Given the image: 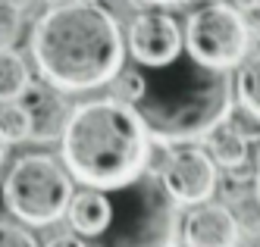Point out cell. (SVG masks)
Returning <instances> with one entry per match:
<instances>
[{
    "label": "cell",
    "instance_id": "17",
    "mask_svg": "<svg viewBox=\"0 0 260 247\" xmlns=\"http://www.w3.org/2000/svg\"><path fill=\"white\" fill-rule=\"evenodd\" d=\"M254 175H257V166L248 163V160H241V163L229 166V179H232V182H251Z\"/></svg>",
    "mask_w": 260,
    "mask_h": 247
},
{
    "label": "cell",
    "instance_id": "25",
    "mask_svg": "<svg viewBox=\"0 0 260 247\" xmlns=\"http://www.w3.org/2000/svg\"><path fill=\"white\" fill-rule=\"evenodd\" d=\"M254 179H257V203H260V163H257V175Z\"/></svg>",
    "mask_w": 260,
    "mask_h": 247
},
{
    "label": "cell",
    "instance_id": "1",
    "mask_svg": "<svg viewBox=\"0 0 260 247\" xmlns=\"http://www.w3.org/2000/svg\"><path fill=\"white\" fill-rule=\"evenodd\" d=\"M31 56L57 91H94L122 69L125 41L116 16L94 0H76L41 13L31 28Z\"/></svg>",
    "mask_w": 260,
    "mask_h": 247
},
{
    "label": "cell",
    "instance_id": "23",
    "mask_svg": "<svg viewBox=\"0 0 260 247\" xmlns=\"http://www.w3.org/2000/svg\"><path fill=\"white\" fill-rule=\"evenodd\" d=\"M254 0H232V7H238V10H245V7H251Z\"/></svg>",
    "mask_w": 260,
    "mask_h": 247
},
{
    "label": "cell",
    "instance_id": "2",
    "mask_svg": "<svg viewBox=\"0 0 260 247\" xmlns=\"http://www.w3.org/2000/svg\"><path fill=\"white\" fill-rule=\"evenodd\" d=\"M144 91L132 103L157 144H182L207 138L232 116V75L198 63L179 50L163 66H138Z\"/></svg>",
    "mask_w": 260,
    "mask_h": 247
},
{
    "label": "cell",
    "instance_id": "5",
    "mask_svg": "<svg viewBox=\"0 0 260 247\" xmlns=\"http://www.w3.org/2000/svg\"><path fill=\"white\" fill-rule=\"evenodd\" d=\"M69 200L72 175L47 154H28L16 160L4 179V206L22 225L41 229L60 222L69 210Z\"/></svg>",
    "mask_w": 260,
    "mask_h": 247
},
{
    "label": "cell",
    "instance_id": "6",
    "mask_svg": "<svg viewBox=\"0 0 260 247\" xmlns=\"http://www.w3.org/2000/svg\"><path fill=\"white\" fill-rule=\"evenodd\" d=\"M185 50L198 63L213 66V69H235L248 56L251 47V31L232 4H207L188 16L185 25Z\"/></svg>",
    "mask_w": 260,
    "mask_h": 247
},
{
    "label": "cell",
    "instance_id": "4",
    "mask_svg": "<svg viewBox=\"0 0 260 247\" xmlns=\"http://www.w3.org/2000/svg\"><path fill=\"white\" fill-rule=\"evenodd\" d=\"M60 138L66 172L85 188H119L151 163V135L138 110L119 97L69 110Z\"/></svg>",
    "mask_w": 260,
    "mask_h": 247
},
{
    "label": "cell",
    "instance_id": "8",
    "mask_svg": "<svg viewBox=\"0 0 260 247\" xmlns=\"http://www.w3.org/2000/svg\"><path fill=\"white\" fill-rule=\"evenodd\" d=\"M128 53L138 66H163L185 47L179 22L170 13H141L128 25Z\"/></svg>",
    "mask_w": 260,
    "mask_h": 247
},
{
    "label": "cell",
    "instance_id": "3",
    "mask_svg": "<svg viewBox=\"0 0 260 247\" xmlns=\"http://www.w3.org/2000/svg\"><path fill=\"white\" fill-rule=\"evenodd\" d=\"M66 216L88 247H179V203L166 194L154 169L119 188L72 194Z\"/></svg>",
    "mask_w": 260,
    "mask_h": 247
},
{
    "label": "cell",
    "instance_id": "12",
    "mask_svg": "<svg viewBox=\"0 0 260 247\" xmlns=\"http://www.w3.org/2000/svg\"><path fill=\"white\" fill-rule=\"evenodd\" d=\"M238 82H235V94L241 107H245V113H251V119H260V53H254L251 60L245 56V60L238 63Z\"/></svg>",
    "mask_w": 260,
    "mask_h": 247
},
{
    "label": "cell",
    "instance_id": "15",
    "mask_svg": "<svg viewBox=\"0 0 260 247\" xmlns=\"http://www.w3.org/2000/svg\"><path fill=\"white\" fill-rule=\"evenodd\" d=\"M113 94L119 100H125V103H135L138 97H141V91H144V79H141V69H119L116 75H113Z\"/></svg>",
    "mask_w": 260,
    "mask_h": 247
},
{
    "label": "cell",
    "instance_id": "10",
    "mask_svg": "<svg viewBox=\"0 0 260 247\" xmlns=\"http://www.w3.org/2000/svg\"><path fill=\"white\" fill-rule=\"evenodd\" d=\"M22 107L28 113V138L31 141H53L63 135V125L69 116V107L63 100V94H57L53 85H28L22 94Z\"/></svg>",
    "mask_w": 260,
    "mask_h": 247
},
{
    "label": "cell",
    "instance_id": "14",
    "mask_svg": "<svg viewBox=\"0 0 260 247\" xmlns=\"http://www.w3.org/2000/svg\"><path fill=\"white\" fill-rule=\"evenodd\" d=\"M0 138L7 144H22L28 141V113L22 103H4L0 107Z\"/></svg>",
    "mask_w": 260,
    "mask_h": 247
},
{
    "label": "cell",
    "instance_id": "26",
    "mask_svg": "<svg viewBox=\"0 0 260 247\" xmlns=\"http://www.w3.org/2000/svg\"><path fill=\"white\" fill-rule=\"evenodd\" d=\"M50 4H60V0H50Z\"/></svg>",
    "mask_w": 260,
    "mask_h": 247
},
{
    "label": "cell",
    "instance_id": "16",
    "mask_svg": "<svg viewBox=\"0 0 260 247\" xmlns=\"http://www.w3.org/2000/svg\"><path fill=\"white\" fill-rule=\"evenodd\" d=\"M0 247H38V241L31 238V232L25 225L0 219Z\"/></svg>",
    "mask_w": 260,
    "mask_h": 247
},
{
    "label": "cell",
    "instance_id": "9",
    "mask_svg": "<svg viewBox=\"0 0 260 247\" xmlns=\"http://www.w3.org/2000/svg\"><path fill=\"white\" fill-rule=\"evenodd\" d=\"M179 238L185 247H238L241 229L226 203H194V210L182 219Z\"/></svg>",
    "mask_w": 260,
    "mask_h": 247
},
{
    "label": "cell",
    "instance_id": "19",
    "mask_svg": "<svg viewBox=\"0 0 260 247\" xmlns=\"http://www.w3.org/2000/svg\"><path fill=\"white\" fill-rule=\"evenodd\" d=\"M245 25H248V31L260 34V0H254L251 7H245Z\"/></svg>",
    "mask_w": 260,
    "mask_h": 247
},
{
    "label": "cell",
    "instance_id": "11",
    "mask_svg": "<svg viewBox=\"0 0 260 247\" xmlns=\"http://www.w3.org/2000/svg\"><path fill=\"white\" fill-rule=\"evenodd\" d=\"M31 85V72L25 66V56L13 47H0V103L19 100L25 88Z\"/></svg>",
    "mask_w": 260,
    "mask_h": 247
},
{
    "label": "cell",
    "instance_id": "20",
    "mask_svg": "<svg viewBox=\"0 0 260 247\" xmlns=\"http://www.w3.org/2000/svg\"><path fill=\"white\" fill-rule=\"evenodd\" d=\"M135 4H151V7H185V4H194V0H135Z\"/></svg>",
    "mask_w": 260,
    "mask_h": 247
},
{
    "label": "cell",
    "instance_id": "24",
    "mask_svg": "<svg viewBox=\"0 0 260 247\" xmlns=\"http://www.w3.org/2000/svg\"><path fill=\"white\" fill-rule=\"evenodd\" d=\"M4 157H7V141L0 138V166H4Z\"/></svg>",
    "mask_w": 260,
    "mask_h": 247
},
{
    "label": "cell",
    "instance_id": "18",
    "mask_svg": "<svg viewBox=\"0 0 260 247\" xmlns=\"http://www.w3.org/2000/svg\"><path fill=\"white\" fill-rule=\"evenodd\" d=\"M44 247H88V244H85V238H82V235L69 232V235H57V238H50Z\"/></svg>",
    "mask_w": 260,
    "mask_h": 247
},
{
    "label": "cell",
    "instance_id": "21",
    "mask_svg": "<svg viewBox=\"0 0 260 247\" xmlns=\"http://www.w3.org/2000/svg\"><path fill=\"white\" fill-rule=\"evenodd\" d=\"M238 244H241V247H260V232H251V235H245V238H238Z\"/></svg>",
    "mask_w": 260,
    "mask_h": 247
},
{
    "label": "cell",
    "instance_id": "7",
    "mask_svg": "<svg viewBox=\"0 0 260 247\" xmlns=\"http://www.w3.org/2000/svg\"><path fill=\"white\" fill-rule=\"evenodd\" d=\"M160 182L176 203L194 206L210 200L216 191V166L207 150L201 147H179L166 157L160 169Z\"/></svg>",
    "mask_w": 260,
    "mask_h": 247
},
{
    "label": "cell",
    "instance_id": "22",
    "mask_svg": "<svg viewBox=\"0 0 260 247\" xmlns=\"http://www.w3.org/2000/svg\"><path fill=\"white\" fill-rule=\"evenodd\" d=\"M4 4H7L10 10H16V13H19V10H25V7H28V0H4Z\"/></svg>",
    "mask_w": 260,
    "mask_h": 247
},
{
    "label": "cell",
    "instance_id": "13",
    "mask_svg": "<svg viewBox=\"0 0 260 247\" xmlns=\"http://www.w3.org/2000/svg\"><path fill=\"white\" fill-rule=\"evenodd\" d=\"M210 150H213V160L216 163H222V166H235V163H241V160H248V141L238 135V131L232 128V125H216L213 131H210Z\"/></svg>",
    "mask_w": 260,
    "mask_h": 247
}]
</instances>
